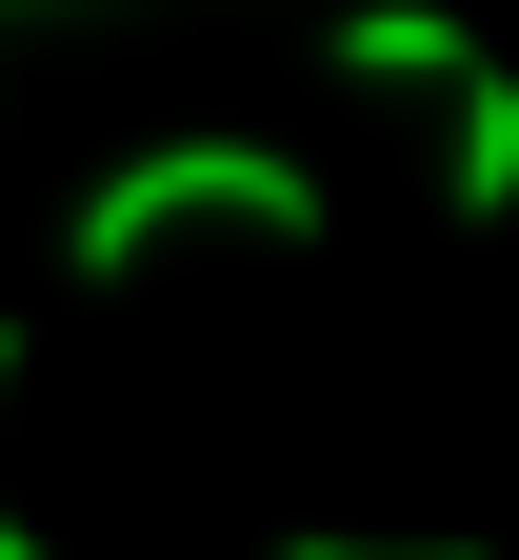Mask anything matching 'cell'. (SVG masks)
I'll use <instances>...</instances> for the list:
<instances>
[{
	"label": "cell",
	"mask_w": 519,
	"mask_h": 560,
	"mask_svg": "<svg viewBox=\"0 0 519 560\" xmlns=\"http://www.w3.org/2000/svg\"><path fill=\"white\" fill-rule=\"evenodd\" d=\"M180 221H240V241H320V180L280 161V140H161V161H120L81 221H60V280H140Z\"/></svg>",
	"instance_id": "cell-1"
},
{
	"label": "cell",
	"mask_w": 519,
	"mask_h": 560,
	"mask_svg": "<svg viewBox=\"0 0 519 560\" xmlns=\"http://www.w3.org/2000/svg\"><path fill=\"white\" fill-rule=\"evenodd\" d=\"M340 81H439V101H460L480 81V21H439V0H340Z\"/></svg>",
	"instance_id": "cell-2"
},
{
	"label": "cell",
	"mask_w": 519,
	"mask_h": 560,
	"mask_svg": "<svg viewBox=\"0 0 519 560\" xmlns=\"http://www.w3.org/2000/svg\"><path fill=\"white\" fill-rule=\"evenodd\" d=\"M439 180H460V221H519V81H499V60L460 81V161H439Z\"/></svg>",
	"instance_id": "cell-3"
},
{
	"label": "cell",
	"mask_w": 519,
	"mask_h": 560,
	"mask_svg": "<svg viewBox=\"0 0 519 560\" xmlns=\"http://www.w3.org/2000/svg\"><path fill=\"white\" fill-rule=\"evenodd\" d=\"M280 560H380V540H280ZM400 560H499V540H400Z\"/></svg>",
	"instance_id": "cell-4"
},
{
	"label": "cell",
	"mask_w": 519,
	"mask_h": 560,
	"mask_svg": "<svg viewBox=\"0 0 519 560\" xmlns=\"http://www.w3.org/2000/svg\"><path fill=\"white\" fill-rule=\"evenodd\" d=\"M0 400H21V320H0Z\"/></svg>",
	"instance_id": "cell-5"
}]
</instances>
